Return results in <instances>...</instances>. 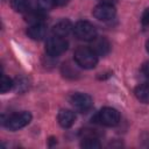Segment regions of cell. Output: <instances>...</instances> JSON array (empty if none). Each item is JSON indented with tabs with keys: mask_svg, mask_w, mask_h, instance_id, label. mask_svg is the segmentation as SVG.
<instances>
[{
	"mask_svg": "<svg viewBox=\"0 0 149 149\" xmlns=\"http://www.w3.org/2000/svg\"><path fill=\"white\" fill-rule=\"evenodd\" d=\"M27 34L30 38L40 41L42 40L45 34H47V27L44 23H35V24H29L27 29Z\"/></svg>",
	"mask_w": 149,
	"mask_h": 149,
	"instance_id": "obj_11",
	"label": "cell"
},
{
	"mask_svg": "<svg viewBox=\"0 0 149 149\" xmlns=\"http://www.w3.org/2000/svg\"><path fill=\"white\" fill-rule=\"evenodd\" d=\"M66 1H68V0H62V2H63V3H64V2H66Z\"/></svg>",
	"mask_w": 149,
	"mask_h": 149,
	"instance_id": "obj_23",
	"label": "cell"
},
{
	"mask_svg": "<svg viewBox=\"0 0 149 149\" xmlns=\"http://www.w3.org/2000/svg\"><path fill=\"white\" fill-rule=\"evenodd\" d=\"M57 120L63 128H70L76 121V115L70 109H61L57 115Z\"/></svg>",
	"mask_w": 149,
	"mask_h": 149,
	"instance_id": "obj_10",
	"label": "cell"
},
{
	"mask_svg": "<svg viewBox=\"0 0 149 149\" xmlns=\"http://www.w3.org/2000/svg\"><path fill=\"white\" fill-rule=\"evenodd\" d=\"M70 102L73 106L74 109H77L80 113L88 112L93 106L92 98L86 93H74L70 98Z\"/></svg>",
	"mask_w": 149,
	"mask_h": 149,
	"instance_id": "obj_6",
	"label": "cell"
},
{
	"mask_svg": "<svg viewBox=\"0 0 149 149\" xmlns=\"http://www.w3.org/2000/svg\"><path fill=\"white\" fill-rule=\"evenodd\" d=\"M71 30H73V26L71 24V22L66 19H63V20H59L52 27V35L65 37L71 33Z\"/></svg>",
	"mask_w": 149,
	"mask_h": 149,
	"instance_id": "obj_9",
	"label": "cell"
},
{
	"mask_svg": "<svg viewBox=\"0 0 149 149\" xmlns=\"http://www.w3.org/2000/svg\"><path fill=\"white\" fill-rule=\"evenodd\" d=\"M68 41L65 40V37L62 36H57V35H52L49 38H47L45 42V52L52 57L55 56H59L63 52L66 51L68 49Z\"/></svg>",
	"mask_w": 149,
	"mask_h": 149,
	"instance_id": "obj_2",
	"label": "cell"
},
{
	"mask_svg": "<svg viewBox=\"0 0 149 149\" xmlns=\"http://www.w3.org/2000/svg\"><path fill=\"white\" fill-rule=\"evenodd\" d=\"M73 34L78 40L91 42L97 37V29L88 21H78L73 27Z\"/></svg>",
	"mask_w": 149,
	"mask_h": 149,
	"instance_id": "obj_3",
	"label": "cell"
},
{
	"mask_svg": "<svg viewBox=\"0 0 149 149\" xmlns=\"http://www.w3.org/2000/svg\"><path fill=\"white\" fill-rule=\"evenodd\" d=\"M135 97L143 104H149V85L142 84L135 88Z\"/></svg>",
	"mask_w": 149,
	"mask_h": 149,
	"instance_id": "obj_13",
	"label": "cell"
},
{
	"mask_svg": "<svg viewBox=\"0 0 149 149\" xmlns=\"http://www.w3.org/2000/svg\"><path fill=\"white\" fill-rule=\"evenodd\" d=\"M43 10L41 9H29L27 13H24V19L29 24H35V23H44V15L42 13Z\"/></svg>",
	"mask_w": 149,
	"mask_h": 149,
	"instance_id": "obj_12",
	"label": "cell"
},
{
	"mask_svg": "<svg viewBox=\"0 0 149 149\" xmlns=\"http://www.w3.org/2000/svg\"><path fill=\"white\" fill-rule=\"evenodd\" d=\"M74 62L84 69H92L98 63V55L90 47H79L74 51Z\"/></svg>",
	"mask_w": 149,
	"mask_h": 149,
	"instance_id": "obj_1",
	"label": "cell"
},
{
	"mask_svg": "<svg viewBox=\"0 0 149 149\" xmlns=\"http://www.w3.org/2000/svg\"><path fill=\"white\" fill-rule=\"evenodd\" d=\"M36 3H37L38 9L45 12V10L52 9L56 6L57 0H36Z\"/></svg>",
	"mask_w": 149,
	"mask_h": 149,
	"instance_id": "obj_17",
	"label": "cell"
},
{
	"mask_svg": "<svg viewBox=\"0 0 149 149\" xmlns=\"http://www.w3.org/2000/svg\"><path fill=\"white\" fill-rule=\"evenodd\" d=\"M97 121L106 127H114L120 121V113L113 107H104L97 114Z\"/></svg>",
	"mask_w": 149,
	"mask_h": 149,
	"instance_id": "obj_4",
	"label": "cell"
},
{
	"mask_svg": "<svg viewBox=\"0 0 149 149\" xmlns=\"http://www.w3.org/2000/svg\"><path fill=\"white\" fill-rule=\"evenodd\" d=\"M12 87H14V81L9 77L2 74L1 76V83H0V91H1V93L8 92Z\"/></svg>",
	"mask_w": 149,
	"mask_h": 149,
	"instance_id": "obj_16",
	"label": "cell"
},
{
	"mask_svg": "<svg viewBox=\"0 0 149 149\" xmlns=\"http://www.w3.org/2000/svg\"><path fill=\"white\" fill-rule=\"evenodd\" d=\"M92 14L99 21H111L112 19H114V16L116 14V10H115V8L112 3L101 2V3L97 5L93 8Z\"/></svg>",
	"mask_w": 149,
	"mask_h": 149,
	"instance_id": "obj_7",
	"label": "cell"
},
{
	"mask_svg": "<svg viewBox=\"0 0 149 149\" xmlns=\"http://www.w3.org/2000/svg\"><path fill=\"white\" fill-rule=\"evenodd\" d=\"M30 121H31V114L29 112H21V113H16L8 116V119L3 121V123L7 129L15 132L27 126Z\"/></svg>",
	"mask_w": 149,
	"mask_h": 149,
	"instance_id": "obj_5",
	"label": "cell"
},
{
	"mask_svg": "<svg viewBox=\"0 0 149 149\" xmlns=\"http://www.w3.org/2000/svg\"><path fill=\"white\" fill-rule=\"evenodd\" d=\"M14 86H15V88H16V91H20V92H22V91H26L27 88H28V81L26 80V79H23V78H17L16 79V81H14Z\"/></svg>",
	"mask_w": 149,
	"mask_h": 149,
	"instance_id": "obj_18",
	"label": "cell"
},
{
	"mask_svg": "<svg viewBox=\"0 0 149 149\" xmlns=\"http://www.w3.org/2000/svg\"><path fill=\"white\" fill-rule=\"evenodd\" d=\"M114 1H116V0H101V2H105V3H112V5H113Z\"/></svg>",
	"mask_w": 149,
	"mask_h": 149,
	"instance_id": "obj_21",
	"label": "cell"
},
{
	"mask_svg": "<svg viewBox=\"0 0 149 149\" xmlns=\"http://www.w3.org/2000/svg\"><path fill=\"white\" fill-rule=\"evenodd\" d=\"M98 56H105L109 52L111 44L108 40L104 36H97L91 41V47H90Z\"/></svg>",
	"mask_w": 149,
	"mask_h": 149,
	"instance_id": "obj_8",
	"label": "cell"
},
{
	"mask_svg": "<svg viewBox=\"0 0 149 149\" xmlns=\"http://www.w3.org/2000/svg\"><path fill=\"white\" fill-rule=\"evenodd\" d=\"M12 8L17 13H27L30 8V0H10Z\"/></svg>",
	"mask_w": 149,
	"mask_h": 149,
	"instance_id": "obj_15",
	"label": "cell"
},
{
	"mask_svg": "<svg viewBox=\"0 0 149 149\" xmlns=\"http://www.w3.org/2000/svg\"><path fill=\"white\" fill-rule=\"evenodd\" d=\"M146 49H147V51H148V54H149V40H148L147 43H146Z\"/></svg>",
	"mask_w": 149,
	"mask_h": 149,
	"instance_id": "obj_22",
	"label": "cell"
},
{
	"mask_svg": "<svg viewBox=\"0 0 149 149\" xmlns=\"http://www.w3.org/2000/svg\"><path fill=\"white\" fill-rule=\"evenodd\" d=\"M142 72H143V74H144L147 78H149V62L146 63V64H143V66H142Z\"/></svg>",
	"mask_w": 149,
	"mask_h": 149,
	"instance_id": "obj_20",
	"label": "cell"
},
{
	"mask_svg": "<svg viewBox=\"0 0 149 149\" xmlns=\"http://www.w3.org/2000/svg\"><path fill=\"white\" fill-rule=\"evenodd\" d=\"M80 147L85 149H99L101 147L98 136H84L81 137Z\"/></svg>",
	"mask_w": 149,
	"mask_h": 149,
	"instance_id": "obj_14",
	"label": "cell"
},
{
	"mask_svg": "<svg viewBox=\"0 0 149 149\" xmlns=\"http://www.w3.org/2000/svg\"><path fill=\"white\" fill-rule=\"evenodd\" d=\"M141 22H142L143 26H148V24H149V7L144 9V12H143V14H142Z\"/></svg>",
	"mask_w": 149,
	"mask_h": 149,
	"instance_id": "obj_19",
	"label": "cell"
}]
</instances>
